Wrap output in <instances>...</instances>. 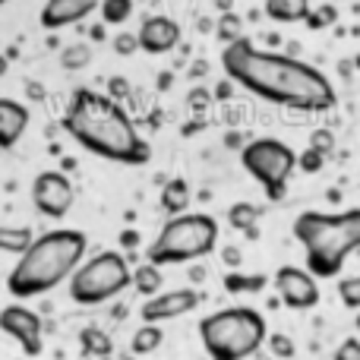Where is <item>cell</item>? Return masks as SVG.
Returning a JSON list of instances; mask_svg holds the SVG:
<instances>
[{"instance_id": "cell-1", "label": "cell", "mask_w": 360, "mask_h": 360, "mask_svg": "<svg viewBox=\"0 0 360 360\" xmlns=\"http://www.w3.org/2000/svg\"><path fill=\"white\" fill-rule=\"evenodd\" d=\"M221 67L228 82H237L250 95L278 108L307 114H326L335 108V89L323 70L294 54L256 48L250 38L228 44L221 51Z\"/></svg>"}, {"instance_id": "cell-2", "label": "cell", "mask_w": 360, "mask_h": 360, "mask_svg": "<svg viewBox=\"0 0 360 360\" xmlns=\"http://www.w3.org/2000/svg\"><path fill=\"white\" fill-rule=\"evenodd\" d=\"M60 124L73 143H79L86 152L105 158V162L146 165L152 158V146L136 130L133 117L105 92H95L86 86L73 89Z\"/></svg>"}, {"instance_id": "cell-3", "label": "cell", "mask_w": 360, "mask_h": 360, "mask_svg": "<svg viewBox=\"0 0 360 360\" xmlns=\"http://www.w3.org/2000/svg\"><path fill=\"white\" fill-rule=\"evenodd\" d=\"M89 250V237L76 228H57L35 237L29 250L16 259L6 275V291L19 300L41 297L57 285L70 281V275L82 266Z\"/></svg>"}, {"instance_id": "cell-4", "label": "cell", "mask_w": 360, "mask_h": 360, "mask_svg": "<svg viewBox=\"0 0 360 360\" xmlns=\"http://www.w3.org/2000/svg\"><path fill=\"white\" fill-rule=\"evenodd\" d=\"M294 237L307 253L313 278H338L345 262L360 253V209L345 212H300Z\"/></svg>"}, {"instance_id": "cell-5", "label": "cell", "mask_w": 360, "mask_h": 360, "mask_svg": "<svg viewBox=\"0 0 360 360\" xmlns=\"http://www.w3.org/2000/svg\"><path fill=\"white\" fill-rule=\"evenodd\" d=\"M199 338L212 360H247L266 345L269 326L253 307H228L199 323Z\"/></svg>"}, {"instance_id": "cell-6", "label": "cell", "mask_w": 360, "mask_h": 360, "mask_svg": "<svg viewBox=\"0 0 360 360\" xmlns=\"http://www.w3.org/2000/svg\"><path fill=\"white\" fill-rule=\"evenodd\" d=\"M218 247V221L205 212H186V215L168 218L158 237L146 247V262L155 269L184 266V262L205 259Z\"/></svg>"}, {"instance_id": "cell-7", "label": "cell", "mask_w": 360, "mask_h": 360, "mask_svg": "<svg viewBox=\"0 0 360 360\" xmlns=\"http://www.w3.org/2000/svg\"><path fill=\"white\" fill-rule=\"evenodd\" d=\"M133 285V269L124 253L105 250V253L86 259L70 275V300L79 307H101L124 294Z\"/></svg>"}, {"instance_id": "cell-8", "label": "cell", "mask_w": 360, "mask_h": 360, "mask_svg": "<svg viewBox=\"0 0 360 360\" xmlns=\"http://www.w3.org/2000/svg\"><path fill=\"white\" fill-rule=\"evenodd\" d=\"M240 165H243V171L266 190V196L272 199V202H278L288 193V180L297 171V152L288 143H281V139L262 136V139H250V143L243 146Z\"/></svg>"}, {"instance_id": "cell-9", "label": "cell", "mask_w": 360, "mask_h": 360, "mask_svg": "<svg viewBox=\"0 0 360 360\" xmlns=\"http://www.w3.org/2000/svg\"><path fill=\"white\" fill-rule=\"evenodd\" d=\"M0 332L10 335L25 357H38L44 351V323L25 304H6L0 310Z\"/></svg>"}, {"instance_id": "cell-10", "label": "cell", "mask_w": 360, "mask_h": 360, "mask_svg": "<svg viewBox=\"0 0 360 360\" xmlns=\"http://www.w3.org/2000/svg\"><path fill=\"white\" fill-rule=\"evenodd\" d=\"M76 202V190L67 174L60 171H41L32 180V205L41 212L44 218H67Z\"/></svg>"}, {"instance_id": "cell-11", "label": "cell", "mask_w": 360, "mask_h": 360, "mask_svg": "<svg viewBox=\"0 0 360 360\" xmlns=\"http://www.w3.org/2000/svg\"><path fill=\"white\" fill-rule=\"evenodd\" d=\"M275 291L288 310H313L319 304V285L307 269L300 266H281L275 272Z\"/></svg>"}, {"instance_id": "cell-12", "label": "cell", "mask_w": 360, "mask_h": 360, "mask_svg": "<svg viewBox=\"0 0 360 360\" xmlns=\"http://www.w3.org/2000/svg\"><path fill=\"white\" fill-rule=\"evenodd\" d=\"M199 304H202V294H199L196 288H174V291H162L146 300V304L139 307V316H143L146 326H158V323H168V319L186 316V313H193Z\"/></svg>"}, {"instance_id": "cell-13", "label": "cell", "mask_w": 360, "mask_h": 360, "mask_svg": "<svg viewBox=\"0 0 360 360\" xmlns=\"http://www.w3.org/2000/svg\"><path fill=\"white\" fill-rule=\"evenodd\" d=\"M98 6H101V0H48L41 6V16L38 19H41L44 32H57V29H67V25L89 19Z\"/></svg>"}, {"instance_id": "cell-14", "label": "cell", "mask_w": 360, "mask_h": 360, "mask_svg": "<svg viewBox=\"0 0 360 360\" xmlns=\"http://www.w3.org/2000/svg\"><path fill=\"white\" fill-rule=\"evenodd\" d=\"M136 41L139 51H146V54H168L180 41V25L171 16H149L139 25Z\"/></svg>"}, {"instance_id": "cell-15", "label": "cell", "mask_w": 360, "mask_h": 360, "mask_svg": "<svg viewBox=\"0 0 360 360\" xmlns=\"http://www.w3.org/2000/svg\"><path fill=\"white\" fill-rule=\"evenodd\" d=\"M29 130V108L22 101L0 98V149H13Z\"/></svg>"}, {"instance_id": "cell-16", "label": "cell", "mask_w": 360, "mask_h": 360, "mask_svg": "<svg viewBox=\"0 0 360 360\" xmlns=\"http://www.w3.org/2000/svg\"><path fill=\"white\" fill-rule=\"evenodd\" d=\"M186 205H190V184L184 177H171L162 186V212L168 218L186 215Z\"/></svg>"}, {"instance_id": "cell-17", "label": "cell", "mask_w": 360, "mask_h": 360, "mask_svg": "<svg viewBox=\"0 0 360 360\" xmlns=\"http://www.w3.org/2000/svg\"><path fill=\"white\" fill-rule=\"evenodd\" d=\"M35 243V231L29 224H0V253L22 256Z\"/></svg>"}, {"instance_id": "cell-18", "label": "cell", "mask_w": 360, "mask_h": 360, "mask_svg": "<svg viewBox=\"0 0 360 360\" xmlns=\"http://www.w3.org/2000/svg\"><path fill=\"white\" fill-rule=\"evenodd\" d=\"M262 10L275 22H300V19H307V13L313 6H310V0H266Z\"/></svg>"}, {"instance_id": "cell-19", "label": "cell", "mask_w": 360, "mask_h": 360, "mask_svg": "<svg viewBox=\"0 0 360 360\" xmlns=\"http://www.w3.org/2000/svg\"><path fill=\"white\" fill-rule=\"evenodd\" d=\"M262 209L253 202H234L228 209V224L234 231H243L247 237H259V228H256V221H259Z\"/></svg>"}, {"instance_id": "cell-20", "label": "cell", "mask_w": 360, "mask_h": 360, "mask_svg": "<svg viewBox=\"0 0 360 360\" xmlns=\"http://www.w3.org/2000/svg\"><path fill=\"white\" fill-rule=\"evenodd\" d=\"M79 348H82L86 357H108L114 351V342L105 329H98V326H86V329L79 332Z\"/></svg>"}, {"instance_id": "cell-21", "label": "cell", "mask_w": 360, "mask_h": 360, "mask_svg": "<svg viewBox=\"0 0 360 360\" xmlns=\"http://www.w3.org/2000/svg\"><path fill=\"white\" fill-rule=\"evenodd\" d=\"M162 342H165V332H162V326H139L136 332H133V338H130V351L136 357H146V354H155L158 348H162Z\"/></svg>"}, {"instance_id": "cell-22", "label": "cell", "mask_w": 360, "mask_h": 360, "mask_svg": "<svg viewBox=\"0 0 360 360\" xmlns=\"http://www.w3.org/2000/svg\"><path fill=\"white\" fill-rule=\"evenodd\" d=\"M133 288H136V294H143L146 300L162 294V269H155L152 262L136 266L133 269Z\"/></svg>"}, {"instance_id": "cell-23", "label": "cell", "mask_w": 360, "mask_h": 360, "mask_svg": "<svg viewBox=\"0 0 360 360\" xmlns=\"http://www.w3.org/2000/svg\"><path fill=\"white\" fill-rule=\"evenodd\" d=\"M221 285H224V291H228V294H256V291H262V288L269 285V278H266V275H243V272H224Z\"/></svg>"}, {"instance_id": "cell-24", "label": "cell", "mask_w": 360, "mask_h": 360, "mask_svg": "<svg viewBox=\"0 0 360 360\" xmlns=\"http://www.w3.org/2000/svg\"><path fill=\"white\" fill-rule=\"evenodd\" d=\"M89 63H92V44L76 41L60 51V67L70 70V73H73V70H86Z\"/></svg>"}, {"instance_id": "cell-25", "label": "cell", "mask_w": 360, "mask_h": 360, "mask_svg": "<svg viewBox=\"0 0 360 360\" xmlns=\"http://www.w3.org/2000/svg\"><path fill=\"white\" fill-rule=\"evenodd\" d=\"M101 25H124L133 16V0H101Z\"/></svg>"}, {"instance_id": "cell-26", "label": "cell", "mask_w": 360, "mask_h": 360, "mask_svg": "<svg viewBox=\"0 0 360 360\" xmlns=\"http://www.w3.org/2000/svg\"><path fill=\"white\" fill-rule=\"evenodd\" d=\"M335 146H338V139H335V133L329 130V127H316V130L310 133V143H307V149H313V152H319V155L329 162L332 155H335Z\"/></svg>"}, {"instance_id": "cell-27", "label": "cell", "mask_w": 360, "mask_h": 360, "mask_svg": "<svg viewBox=\"0 0 360 360\" xmlns=\"http://www.w3.org/2000/svg\"><path fill=\"white\" fill-rule=\"evenodd\" d=\"M240 16L237 13H221V19H218V29H215V35H218V41L228 48V44H234V41H240Z\"/></svg>"}, {"instance_id": "cell-28", "label": "cell", "mask_w": 360, "mask_h": 360, "mask_svg": "<svg viewBox=\"0 0 360 360\" xmlns=\"http://www.w3.org/2000/svg\"><path fill=\"white\" fill-rule=\"evenodd\" d=\"M338 297H342V304L348 307V310H360V275H345V278H338Z\"/></svg>"}, {"instance_id": "cell-29", "label": "cell", "mask_w": 360, "mask_h": 360, "mask_svg": "<svg viewBox=\"0 0 360 360\" xmlns=\"http://www.w3.org/2000/svg\"><path fill=\"white\" fill-rule=\"evenodd\" d=\"M266 345H269V351H272V357L275 360H294V354H297V348H294V342L288 335H269L266 338Z\"/></svg>"}, {"instance_id": "cell-30", "label": "cell", "mask_w": 360, "mask_h": 360, "mask_svg": "<svg viewBox=\"0 0 360 360\" xmlns=\"http://www.w3.org/2000/svg\"><path fill=\"white\" fill-rule=\"evenodd\" d=\"M323 165H326V158L319 155V152H313V149H304L297 155V168L304 171V174H319V171H323Z\"/></svg>"}, {"instance_id": "cell-31", "label": "cell", "mask_w": 360, "mask_h": 360, "mask_svg": "<svg viewBox=\"0 0 360 360\" xmlns=\"http://www.w3.org/2000/svg\"><path fill=\"white\" fill-rule=\"evenodd\" d=\"M335 19H338L335 6H323V10H310V13H307L304 22L310 25V29H326V25L335 22Z\"/></svg>"}, {"instance_id": "cell-32", "label": "cell", "mask_w": 360, "mask_h": 360, "mask_svg": "<svg viewBox=\"0 0 360 360\" xmlns=\"http://www.w3.org/2000/svg\"><path fill=\"white\" fill-rule=\"evenodd\" d=\"M105 95L120 105V98H127V95H130V79H124V76H111V79H108V92Z\"/></svg>"}, {"instance_id": "cell-33", "label": "cell", "mask_w": 360, "mask_h": 360, "mask_svg": "<svg viewBox=\"0 0 360 360\" xmlns=\"http://www.w3.org/2000/svg\"><path fill=\"white\" fill-rule=\"evenodd\" d=\"M332 360H360V338H345L335 348Z\"/></svg>"}, {"instance_id": "cell-34", "label": "cell", "mask_w": 360, "mask_h": 360, "mask_svg": "<svg viewBox=\"0 0 360 360\" xmlns=\"http://www.w3.org/2000/svg\"><path fill=\"white\" fill-rule=\"evenodd\" d=\"M114 51H117L120 57H130V54H136V51H139L136 35H127V32H124V35H117V38H114Z\"/></svg>"}, {"instance_id": "cell-35", "label": "cell", "mask_w": 360, "mask_h": 360, "mask_svg": "<svg viewBox=\"0 0 360 360\" xmlns=\"http://www.w3.org/2000/svg\"><path fill=\"white\" fill-rule=\"evenodd\" d=\"M221 259H224V266H228L231 272H237V266H240V250H237V247H224L221 250Z\"/></svg>"}, {"instance_id": "cell-36", "label": "cell", "mask_w": 360, "mask_h": 360, "mask_svg": "<svg viewBox=\"0 0 360 360\" xmlns=\"http://www.w3.org/2000/svg\"><path fill=\"white\" fill-rule=\"evenodd\" d=\"M120 247H127V250L139 247V234H136V231H124V234H120Z\"/></svg>"}, {"instance_id": "cell-37", "label": "cell", "mask_w": 360, "mask_h": 360, "mask_svg": "<svg viewBox=\"0 0 360 360\" xmlns=\"http://www.w3.org/2000/svg\"><path fill=\"white\" fill-rule=\"evenodd\" d=\"M215 6L221 13H234V0H215Z\"/></svg>"}, {"instance_id": "cell-38", "label": "cell", "mask_w": 360, "mask_h": 360, "mask_svg": "<svg viewBox=\"0 0 360 360\" xmlns=\"http://www.w3.org/2000/svg\"><path fill=\"white\" fill-rule=\"evenodd\" d=\"M205 70H209V63L196 60V63H193V70H190V73H193V76H202V73H205Z\"/></svg>"}, {"instance_id": "cell-39", "label": "cell", "mask_w": 360, "mask_h": 360, "mask_svg": "<svg viewBox=\"0 0 360 360\" xmlns=\"http://www.w3.org/2000/svg\"><path fill=\"white\" fill-rule=\"evenodd\" d=\"M25 89L32 92V98H35V101H41V98H44V95H41V86H35V82H32V86H25Z\"/></svg>"}, {"instance_id": "cell-40", "label": "cell", "mask_w": 360, "mask_h": 360, "mask_svg": "<svg viewBox=\"0 0 360 360\" xmlns=\"http://www.w3.org/2000/svg\"><path fill=\"white\" fill-rule=\"evenodd\" d=\"M228 92H231V86H228V82H221V86H218V98H221V101H224V98H231Z\"/></svg>"}, {"instance_id": "cell-41", "label": "cell", "mask_w": 360, "mask_h": 360, "mask_svg": "<svg viewBox=\"0 0 360 360\" xmlns=\"http://www.w3.org/2000/svg\"><path fill=\"white\" fill-rule=\"evenodd\" d=\"M6 70H10V60H6V57H4V54H0V76H4V73H6Z\"/></svg>"}, {"instance_id": "cell-42", "label": "cell", "mask_w": 360, "mask_h": 360, "mask_svg": "<svg viewBox=\"0 0 360 360\" xmlns=\"http://www.w3.org/2000/svg\"><path fill=\"white\" fill-rule=\"evenodd\" d=\"M354 326H357V332H360V310H357V323Z\"/></svg>"}, {"instance_id": "cell-43", "label": "cell", "mask_w": 360, "mask_h": 360, "mask_svg": "<svg viewBox=\"0 0 360 360\" xmlns=\"http://www.w3.org/2000/svg\"><path fill=\"white\" fill-rule=\"evenodd\" d=\"M0 4H4V0H0Z\"/></svg>"}]
</instances>
